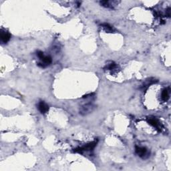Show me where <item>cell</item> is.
Instances as JSON below:
<instances>
[{
    "label": "cell",
    "mask_w": 171,
    "mask_h": 171,
    "mask_svg": "<svg viewBox=\"0 0 171 171\" xmlns=\"http://www.w3.org/2000/svg\"><path fill=\"white\" fill-rule=\"evenodd\" d=\"M161 98L164 102H167L169 99V90L168 89H164L162 92Z\"/></svg>",
    "instance_id": "ba28073f"
},
{
    "label": "cell",
    "mask_w": 171,
    "mask_h": 171,
    "mask_svg": "<svg viewBox=\"0 0 171 171\" xmlns=\"http://www.w3.org/2000/svg\"><path fill=\"white\" fill-rule=\"evenodd\" d=\"M135 152L140 157L145 158L148 156V152L147 148L145 147H135Z\"/></svg>",
    "instance_id": "3957f363"
},
{
    "label": "cell",
    "mask_w": 171,
    "mask_h": 171,
    "mask_svg": "<svg viewBox=\"0 0 171 171\" xmlns=\"http://www.w3.org/2000/svg\"><path fill=\"white\" fill-rule=\"evenodd\" d=\"M103 28L107 32H110V33H112L114 32V29L112 26H110V25H109L108 24H103L101 25Z\"/></svg>",
    "instance_id": "9c48e42d"
},
{
    "label": "cell",
    "mask_w": 171,
    "mask_h": 171,
    "mask_svg": "<svg viewBox=\"0 0 171 171\" xmlns=\"http://www.w3.org/2000/svg\"><path fill=\"white\" fill-rule=\"evenodd\" d=\"M0 38H1V41L3 44H6L8 42L11 38V34L9 32H5V31H1L0 33Z\"/></svg>",
    "instance_id": "277c9868"
},
{
    "label": "cell",
    "mask_w": 171,
    "mask_h": 171,
    "mask_svg": "<svg viewBox=\"0 0 171 171\" xmlns=\"http://www.w3.org/2000/svg\"><path fill=\"white\" fill-rule=\"evenodd\" d=\"M148 122L150 125H152V126L156 128L158 130H161V126H160V123L156 118H150L148 119Z\"/></svg>",
    "instance_id": "5b68a950"
},
{
    "label": "cell",
    "mask_w": 171,
    "mask_h": 171,
    "mask_svg": "<svg viewBox=\"0 0 171 171\" xmlns=\"http://www.w3.org/2000/svg\"><path fill=\"white\" fill-rule=\"evenodd\" d=\"M96 144H97V143H96V141L92 142V143L88 144L87 145L84 146L83 147L76 148V149H74V152H78V153H83V152L89 151V150H93L94 148H95V147L96 146Z\"/></svg>",
    "instance_id": "7a4b0ae2"
},
{
    "label": "cell",
    "mask_w": 171,
    "mask_h": 171,
    "mask_svg": "<svg viewBox=\"0 0 171 171\" xmlns=\"http://www.w3.org/2000/svg\"><path fill=\"white\" fill-rule=\"evenodd\" d=\"M38 109L42 114H46V113L48 112L49 106L46 103L43 102V101H41L38 104Z\"/></svg>",
    "instance_id": "8992f818"
},
{
    "label": "cell",
    "mask_w": 171,
    "mask_h": 171,
    "mask_svg": "<svg viewBox=\"0 0 171 171\" xmlns=\"http://www.w3.org/2000/svg\"><path fill=\"white\" fill-rule=\"evenodd\" d=\"M116 64L114 62H111L110 64H107L106 66V67H105V69H107V70H114L115 68H116Z\"/></svg>",
    "instance_id": "30bf717a"
},
{
    "label": "cell",
    "mask_w": 171,
    "mask_h": 171,
    "mask_svg": "<svg viewBox=\"0 0 171 171\" xmlns=\"http://www.w3.org/2000/svg\"><path fill=\"white\" fill-rule=\"evenodd\" d=\"M118 3L116 1H100V4L105 7L113 8L114 5H116Z\"/></svg>",
    "instance_id": "52a82bcc"
},
{
    "label": "cell",
    "mask_w": 171,
    "mask_h": 171,
    "mask_svg": "<svg viewBox=\"0 0 171 171\" xmlns=\"http://www.w3.org/2000/svg\"><path fill=\"white\" fill-rule=\"evenodd\" d=\"M95 106L92 104H87L82 106L80 109V114L82 116H86L90 113L93 112Z\"/></svg>",
    "instance_id": "6da1fadb"
}]
</instances>
